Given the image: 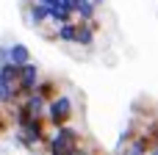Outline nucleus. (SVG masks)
<instances>
[{"instance_id":"f8f14e48","label":"nucleus","mask_w":158,"mask_h":155,"mask_svg":"<svg viewBox=\"0 0 158 155\" xmlns=\"http://www.w3.org/2000/svg\"><path fill=\"white\" fill-rule=\"evenodd\" d=\"M36 94H42L44 100H53V97L58 94V86H56V80H50V78H42V80H39V86H36Z\"/></svg>"},{"instance_id":"9b49d317","label":"nucleus","mask_w":158,"mask_h":155,"mask_svg":"<svg viewBox=\"0 0 158 155\" xmlns=\"http://www.w3.org/2000/svg\"><path fill=\"white\" fill-rule=\"evenodd\" d=\"M72 17H75V11L72 8H67L64 3H58V6H50V22L58 28V25H64V22H72Z\"/></svg>"},{"instance_id":"1a4fd4ad","label":"nucleus","mask_w":158,"mask_h":155,"mask_svg":"<svg viewBox=\"0 0 158 155\" xmlns=\"http://www.w3.org/2000/svg\"><path fill=\"white\" fill-rule=\"evenodd\" d=\"M100 6H103V0H81L75 17H78L81 22H92V19H97V8H100Z\"/></svg>"},{"instance_id":"0eeeda50","label":"nucleus","mask_w":158,"mask_h":155,"mask_svg":"<svg viewBox=\"0 0 158 155\" xmlns=\"http://www.w3.org/2000/svg\"><path fill=\"white\" fill-rule=\"evenodd\" d=\"M78 44L81 47H94V36H97V19H92V22H81L78 19Z\"/></svg>"},{"instance_id":"2eb2a0df","label":"nucleus","mask_w":158,"mask_h":155,"mask_svg":"<svg viewBox=\"0 0 158 155\" xmlns=\"http://www.w3.org/2000/svg\"><path fill=\"white\" fill-rule=\"evenodd\" d=\"M8 61V44H0V64Z\"/></svg>"},{"instance_id":"4468645a","label":"nucleus","mask_w":158,"mask_h":155,"mask_svg":"<svg viewBox=\"0 0 158 155\" xmlns=\"http://www.w3.org/2000/svg\"><path fill=\"white\" fill-rule=\"evenodd\" d=\"M75 155H97V153H94L92 147H83V144H81V147L75 150Z\"/></svg>"},{"instance_id":"dca6fc26","label":"nucleus","mask_w":158,"mask_h":155,"mask_svg":"<svg viewBox=\"0 0 158 155\" xmlns=\"http://www.w3.org/2000/svg\"><path fill=\"white\" fill-rule=\"evenodd\" d=\"M39 3H44V6H58L61 0H39Z\"/></svg>"},{"instance_id":"f3484780","label":"nucleus","mask_w":158,"mask_h":155,"mask_svg":"<svg viewBox=\"0 0 158 155\" xmlns=\"http://www.w3.org/2000/svg\"><path fill=\"white\" fill-rule=\"evenodd\" d=\"M150 155H158V144H156V147H153V150H150Z\"/></svg>"},{"instance_id":"7ed1b4c3","label":"nucleus","mask_w":158,"mask_h":155,"mask_svg":"<svg viewBox=\"0 0 158 155\" xmlns=\"http://www.w3.org/2000/svg\"><path fill=\"white\" fill-rule=\"evenodd\" d=\"M39 80H42L39 67H36L33 61L22 64V69H19V94H22V97L33 94V92H36V86H39Z\"/></svg>"},{"instance_id":"6e6552de","label":"nucleus","mask_w":158,"mask_h":155,"mask_svg":"<svg viewBox=\"0 0 158 155\" xmlns=\"http://www.w3.org/2000/svg\"><path fill=\"white\" fill-rule=\"evenodd\" d=\"M78 22L72 19V22H64V25H58L56 28V39L58 42H64V44H78Z\"/></svg>"},{"instance_id":"f03ea898","label":"nucleus","mask_w":158,"mask_h":155,"mask_svg":"<svg viewBox=\"0 0 158 155\" xmlns=\"http://www.w3.org/2000/svg\"><path fill=\"white\" fill-rule=\"evenodd\" d=\"M75 116V103L69 94H56L50 103H47V125L50 128H61V125H69V119Z\"/></svg>"},{"instance_id":"a211bd4d","label":"nucleus","mask_w":158,"mask_h":155,"mask_svg":"<svg viewBox=\"0 0 158 155\" xmlns=\"http://www.w3.org/2000/svg\"><path fill=\"white\" fill-rule=\"evenodd\" d=\"M117 155H119V153H117Z\"/></svg>"},{"instance_id":"9d476101","label":"nucleus","mask_w":158,"mask_h":155,"mask_svg":"<svg viewBox=\"0 0 158 155\" xmlns=\"http://www.w3.org/2000/svg\"><path fill=\"white\" fill-rule=\"evenodd\" d=\"M8 61H14V64H28V61H33L31 58V50H28V44H22V42H14V44H8Z\"/></svg>"},{"instance_id":"20e7f679","label":"nucleus","mask_w":158,"mask_h":155,"mask_svg":"<svg viewBox=\"0 0 158 155\" xmlns=\"http://www.w3.org/2000/svg\"><path fill=\"white\" fill-rule=\"evenodd\" d=\"M25 22L31 28H42L44 22H50V6H44L39 0H31L25 6Z\"/></svg>"},{"instance_id":"f257e3e1","label":"nucleus","mask_w":158,"mask_h":155,"mask_svg":"<svg viewBox=\"0 0 158 155\" xmlns=\"http://www.w3.org/2000/svg\"><path fill=\"white\" fill-rule=\"evenodd\" d=\"M83 144V136L78 128L72 125H61V128H53V136L47 139V153L50 155H75V150Z\"/></svg>"},{"instance_id":"423d86ee","label":"nucleus","mask_w":158,"mask_h":155,"mask_svg":"<svg viewBox=\"0 0 158 155\" xmlns=\"http://www.w3.org/2000/svg\"><path fill=\"white\" fill-rule=\"evenodd\" d=\"M17 100H22V94H19V86H14L3 72H0V103L3 105H14Z\"/></svg>"},{"instance_id":"39448f33","label":"nucleus","mask_w":158,"mask_h":155,"mask_svg":"<svg viewBox=\"0 0 158 155\" xmlns=\"http://www.w3.org/2000/svg\"><path fill=\"white\" fill-rule=\"evenodd\" d=\"M150 150H153V139L142 130V133H136L122 150H117L119 155H150Z\"/></svg>"},{"instance_id":"ddd939ff","label":"nucleus","mask_w":158,"mask_h":155,"mask_svg":"<svg viewBox=\"0 0 158 155\" xmlns=\"http://www.w3.org/2000/svg\"><path fill=\"white\" fill-rule=\"evenodd\" d=\"M133 136H136V125H133V122H128V125H125V130L119 133V141H117V150H122V147H125V144H128V141H131Z\"/></svg>"}]
</instances>
